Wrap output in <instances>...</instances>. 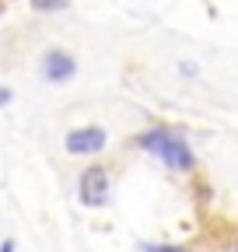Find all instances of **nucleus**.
<instances>
[{
    "mask_svg": "<svg viewBox=\"0 0 238 252\" xmlns=\"http://www.w3.org/2000/svg\"><path fill=\"white\" fill-rule=\"evenodd\" d=\"M109 168L105 165H88L77 179V196L84 207H105L109 200Z\"/></svg>",
    "mask_w": 238,
    "mask_h": 252,
    "instance_id": "f03ea898",
    "label": "nucleus"
},
{
    "mask_svg": "<svg viewBox=\"0 0 238 252\" xmlns=\"http://www.w3.org/2000/svg\"><path fill=\"white\" fill-rule=\"evenodd\" d=\"M137 144H140L144 151L158 154L172 172H193V165H196L189 144L178 137V133H172V130H151V133H144Z\"/></svg>",
    "mask_w": 238,
    "mask_h": 252,
    "instance_id": "f257e3e1",
    "label": "nucleus"
},
{
    "mask_svg": "<svg viewBox=\"0 0 238 252\" xmlns=\"http://www.w3.org/2000/svg\"><path fill=\"white\" fill-rule=\"evenodd\" d=\"M0 252H14V238H4V242H0Z\"/></svg>",
    "mask_w": 238,
    "mask_h": 252,
    "instance_id": "1a4fd4ad",
    "label": "nucleus"
},
{
    "mask_svg": "<svg viewBox=\"0 0 238 252\" xmlns=\"http://www.w3.org/2000/svg\"><path fill=\"white\" fill-rule=\"evenodd\" d=\"M178 70H182V74H189V77H193V74H196V63H178Z\"/></svg>",
    "mask_w": 238,
    "mask_h": 252,
    "instance_id": "6e6552de",
    "label": "nucleus"
},
{
    "mask_svg": "<svg viewBox=\"0 0 238 252\" xmlns=\"http://www.w3.org/2000/svg\"><path fill=\"white\" fill-rule=\"evenodd\" d=\"M144 252H186L182 245H144Z\"/></svg>",
    "mask_w": 238,
    "mask_h": 252,
    "instance_id": "423d86ee",
    "label": "nucleus"
},
{
    "mask_svg": "<svg viewBox=\"0 0 238 252\" xmlns=\"http://www.w3.org/2000/svg\"><path fill=\"white\" fill-rule=\"evenodd\" d=\"M32 7L35 11H60V7H67V0H32Z\"/></svg>",
    "mask_w": 238,
    "mask_h": 252,
    "instance_id": "39448f33",
    "label": "nucleus"
},
{
    "mask_svg": "<svg viewBox=\"0 0 238 252\" xmlns=\"http://www.w3.org/2000/svg\"><path fill=\"white\" fill-rule=\"evenodd\" d=\"M4 105H11V91H7V88H0V109H4Z\"/></svg>",
    "mask_w": 238,
    "mask_h": 252,
    "instance_id": "0eeeda50",
    "label": "nucleus"
},
{
    "mask_svg": "<svg viewBox=\"0 0 238 252\" xmlns=\"http://www.w3.org/2000/svg\"><path fill=\"white\" fill-rule=\"evenodd\" d=\"M77 74V60L67 53V49H49L46 60H42V77L49 84H67L70 77Z\"/></svg>",
    "mask_w": 238,
    "mask_h": 252,
    "instance_id": "20e7f679",
    "label": "nucleus"
},
{
    "mask_svg": "<svg viewBox=\"0 0 238 252\" xmlns=\"http://www.w3.org/2000/svg\"><path fill=\"white\" fill-rule=\"evenodd\" d=\"M105 144H109V133L102 126H77V130L67 133L70 154H98V151H105Z\"/></svg>",
    "mask_w": 238,
    "mask_h": 252,
    "instance_id": "7ed1b4c3",
    "label": "nucleus"
}]
</instances>
